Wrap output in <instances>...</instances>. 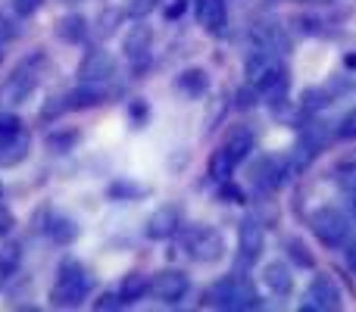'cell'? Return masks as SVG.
I'll use <instances>...</instances> for the list:
<instances>
[{"label": "cell", "instance_id": "6da1fadb", "mask_svg": "<svg viewBox=\"0 0 356 312\" xmlns=\"http://www.w3.org/2000/svg\"><path fill=\"white\" fill-rule=\"evenodd\" d=\"M309 231L319 238V244H325L328 250H341L350 244L353 234V215H347L338 206H319L309 213Z\"/></svg>", "mask_w": 356, "mask_h": 312}, {"label": "cell", "instance_id": "7a4b0ae2", "mask_svg": "<svg viewBox=\"0 0 356 312\" xmlns=\"http://www.w3.org/2000/svg\"><path fill=\"white\" fill-rule=\"evenodd\" d=\"M91 288H94L91 272H85L81 265H75V263H66L60 269V278H56L54 290H50V303L60 306V309L81 306L85 297L91 294Z\"/></svg>", "mask_w": 356, "mask_h": 312}, {"label": "cell", "instance_id": "3957f363", "mask_svg": "<svg viewBox=\"0 0 356 312\" xmlns=\"http://www.w3.org/2000/svg\"><path fill=\"white\" fill-rule=\"evenodd\" d=\"M244 72H247V81H250L253 88H259V91H266V88H269V85H275L278 79H284V75H288V69H284L282 56H278L275 50L257 47V50H250V54H247Z\"/></svg>", "mask_w": 356, "mask_h": 312}, {"label": "cell", "instance_id": "277c9868", "mask_svg": "<svg viewBox=\"0 0 356 312\" xmlns=\"http://www.w3.org/2000/svg\"><path fill=\"white\" fill-rule=\"evenodd\" d=\"M184 250L194 263H219L225 256V238H222L219 228H209V225H197L184 234Z\"/></svg>", "mask_w": 356, "mask_h": 312}, {"label": "cell", "instance_id": "5b68a950", "mask_svg": "<svg viewBox=\"0 0 356 312\" xmlns=\"http://www.w3.org/2000/svg\"><path fill=\"white\" fill-rule=\"evenodd\" d=\"M266 250V225L257 215H247L238 225V265H253Z\"/></svg>", "mask_w": 356, "mask_h": 312}, {"label": "cell", "instance_id": "8992f818", "mask_svg": "<svg viewBox=\"0 0 356 312\" xmlns=\"http://www.w3.org/2000/svg\"><path fill=\"white\" fill-rule=\"evenodd\" d=\"M291 175H294V172H291L288 159H282V156H259L250 169V178L259 194H272V190L282 188L284 181H291Z\"/></svg>", "mask_w": 356, "mask_h": 312}, {"label": "cell", "instance_id": "52a82bcc", "mask_svg": "<svg viewBox=\"0 0 356 312\" xmlns=\"http://www.w3.org/2000/svg\"><path fill=\"white\" fill-rule=\"evenodd\" d=\"M344 306V297H341L338 284L332 281L328 275H316L307 288V303H303V312H338Z\"/></svg>", "mask_w": 356, "mask_h": 312}, {"label": "cell", "instance_id": "ba28073f", "mask_svg": "<svg viewBox=\"0 0 356 312\" xmlns=\"http://www.w3.org/2000/svg\"><path fill=\"white\" fill-rule=\"evenodd\" d=\"M150 44H154V28L144 22L131 25V31L122 41V50H125V56H129L135 75H144L150 69Z\"/></svg>", "mask_w": 356, "mask_h": 312}, {"label": "cell", "instance_id": "9c48e42d", "mask_svg": "<svg viewBox=\"0 0 356 312\" xmlns=\"http://www.w3.org/2000/svg\"><path fill=\"white\" fill-rule=\"evenodd\" d=\"M188 290H191L188 275H184V272H178V269H163V272H156V275L150 278V294H154L156 300H163V303L184 300V294H188Z\"/></svg>", "mask_w": 356, "mask_h": 312}, {"label": "cell", "instance_id": "30bf717a", "mask_svg": "<svg viewBox=\"0 0 356 312\" xmlns=\"http://www.w3.org/2000/svg\"><path fill=\"white\" fill-rule=\"evenodd\" d=\"M113 72H116V60H113L104 47L88 50L79 63V79L81 81H104L106 85V81L113 79Z\"/></svg>", "mask_w": 356, "mask_h": 312}, {"label": "cell", "instance_id": "8fae6325", "mask_svg": "<svg viewBox=\"0 0 356 312\" xmlns=\"http://www.w3.org/2000/svg\"><path fill=\"white\" fill-rule=\"evenodd\" d=\"M38 88V72H29V69H19V72H13L10 79L3 81V88H0V104L3 106H16L22 104L25 97H29L31 91Z\"/></svg>", "mask_w": 356, "mask_h": 312}, {"label": "cell", "instance_id": "7c38bea8", "mask_svg": "<svg viewBox=\"0 0 356 312\" xmlns=\"http://www.w3.org/2000/svg\"><path fill=\"white\" fill-rule=\"evenodd\" d=\"M197 22L203 25V31L209 35H222L228 28V6L225 0H194Z\"/></svg>", "mask_w": 356, "mask_h": 312}, {"label": "cell", "instance_id": "4fadbf2b", "mask_svg": "<svg viewBox=\"0 0 356 312\" xmlns=\"http://www.w3.org/2000/svg\"><path fill=\"white\" fill-rule=\"evenodd\" d=\"M178 228H181V213H178V206H160L147 219L144 231H147L150 240H169L178 234Z\"/></svg>", "mask_w": 356, "mask_h": 312}, {"label": "cell", "instance_id": "5bb4252c", "mask_svg": "<svg viewBox=\"0 0 356 312\" xmlns=\"http://www.w3.org/2000/svg\"><path fill=\"white\" fill-rule=\"evenodd\" d=\"M250 35H253V41H257V47L275 50L278 56L291 54V35L278 22H259V25H253Z\"/></svg>", "mask_w": 356, "mask_h": 312}, {"label": "cell", "instance_id": "9a60e30c", "mask_svg": "<svg viewBox=\"0 0 356 312\" xmlns=\"http://www.w3.org/2000/svg\"><path fill=\"white\" fill-rule=\"evenodd\" d=\"M69 110H94V106L106 104V85L104 81H81L75 91L66 94Z\"/></svg>", "mask_w": 356, "mask_h": 312}, {"label": "cell", "instance_id": "2e32d148", "mask_svg": "<svg viewBox=\"0 0 356 312\" xmlns=\"http://www.w3.org/2000/svg\"><path fill=\"white\" fill-rule=\"evenodd\" d=\"M29 147H31V138L25 135L22 129L19 131H10V135H0V165H19L25 156H29Z\"/></svg>", "mask_w": 356, "mask_h": 312}, {"label": "cell", "instance_id": "e0dca14e", "mask_svg": "<svg viewBox=\"0 0 356 312\" xmlns=\"http://www.w3.org/2000/svg\"><path fill=\"white\" fill-rule=\"evenodd\" d=\"M263 284L269 294L291 297V290H294V272L284 263H269V265H263Z\"/></svg>", "mask_w": 356, "mask_h": 312}, {"label": "cell", "instance_id": "ac0fdd59", "mask_svg": "<svg viewBox=\"0 0 356 312\" xmlns=\"http://www.w3.org/2000/svg\"><path fill=\"white\" fill-rule=\"evenodd\" d=\"M222 147L228 150V156H232L234 163H244V159L253 154V147H257V135H253L247 125H234V129L225 135V144H222Z\"/></svg>", "mask_w": 356, "mask_h": 312}, {"label": "cell", "instance_id": "d6986e66", "mask_svg": "<svg viewBox=\"0 0 356 312\" xmlns=\"http://www.w3.org/2000/svg\"><path fill=\"white\" fill-rule=\"evenodd\" d=\"M175 88L184 94V97H191V100L203 97V94L209 91V72H207V69H200V66L184 69V72L175 79Z\"/></svg>", "mask_w": 356, "mask_h": 312}, {"label": "cell", "instance_id": "ffe728a7", "mask_svg": "<svg viewBox=\"0 0 356 312\" xmlns=\"http://www.w3.org/2000/svg\"><path fill=\"white\" fill-rule=\"evenodd\" d=\"M203 300H207V306H213V309H228L232 312L234 309V275L219 278V281L203 294Z\"/></svg>", "mask_w": 356, "mask_h": 312}, {"label": "cell", "instance_id": "44dd1931", "mask_svg": "<svg viewBox=\"0 0 356 312\" xmlns=\"http://www.w3.org/2000/svg\"><path fill=\"white\" fill-rule=\"evenodd\" d=\"M85 35H88V22L79 13H69V16H63L60 22H56V38L66 44H81Z\"/></svg>", "mask_w": 356, "mask_h": 312}, {"label": "cell", "instance_id": "7402d4cb", "mask_svg": "<svg viewBox=\"0 0 356 312\" xmlns=\"http://www.w3.org/2000/svg\"><path fill=\"white\" fill-rule=\"evenodd\" d=\"M47 234L54 244L69 247V244H75V238H79V225H75L69 215H54V219L47 222Z\"/></svg>", "mask_w": 356, "mask_h": 312}, {"label": "cell", "instance_id": "603a6c76", "mask_svg": "<svg viewBox=\"0 0 356 312\" xmlns=\"http://www.w3.org/2000/svg\"><path fill=\"white\" fill-rule=\"evenodd\" d=\"M284 256L291 259L294 269H303V272H313L316 269V256L300 238H288L284 240Z\"/></svg>", "mask_w": 356, "mask_h": 312}, {"label": "cell", "instance_id": "cb8c5ba5", "mask_svg": "<svg viewBox=\"0 0 356 312\" xmlns=\"http://www.w3.org/2000/svg\"><path fill=\"white\" fill-rule=\"evenodd\" d=\"M147 194H150L147 184L129 181V178H116V181L106 184V197H110V200H141V197H147Z\"/></svg>", "mask_w": 356, "mask_h": 312}, {"label": "cell", "instance_id": "d4e9b609", "mask_svg": "<svg viewBox=\"0 0 356 312\" xmlns=\"http://www.w3.org/2000/svg\"><path fill=\"white\" fill-rule=\"evenodd\" d=\"M234 159L228 156V150L225 147H219V150H213V156H209V163H207V175L213 178L216 184L219 181H228V178L234 175Z\"/></svg>", "mask_w": 356, "mask_h": 312}, {"label": "cell", "instance_id": "484cf974", "mask_svg": "<svg viewBox=\"0 0 356 312\" xmlns=\"http://www.w3.org/2000/svg\"><path fill=\"white\" fill-rule=\"evenodd\" d=\"M144 294H150V278L144 275V272H131V275H125L122 288H119L122 303H135V300H141Z\"/></svg>", "mask_w": 356, "mask_h": 312}, {"label": "cell", "instance_id": "4316f807", "mask_svg": "<svg viewBox=\"0 0 356 312\" xmlns=\"http://www.w3.org/2000/svg\"><path fill=\"white\" fill-rule=\"evenodd\" d=\"M322 150H316L313 144L307 141V138H300L297 141V147H294V154H291V159H288V165H291V172H294V178L300 175V172H307L309 165L316 163V156H319Z\"/></svg>", "mask_w": 356, "mask_h": 312}, {"label": "cell", "instance_id": "83f0119b", "mask_svg": "<svg viewBox=\"0 0 356 312\" xmlns=\"http://www.w3.org/2000/svg\"><path fill=\"white\" fill-rule=\"evenodd\" d=\"M332 100H334V97L328 94V88L309 85V88H303V94H300V110H303V113H319V110H325Z\"/></svg>", "mask_w": 356, "mask_h": 312}, {"label": "cell", "instance_id": "f1b7e54d", "mask_svg": "<svg viewBox=\"0 0 356 312\" xmlns=\"http://www.w3.org/2000/svg\"><path fill=\"white\" fill-rule=\"evenodd\" d=\"M47 150L50 154H69V150H75V144H79V131L66 129V131H54V135H47Z\"/></svg>", "mask_w": 356, "mask_h": 312}, {"label": "cell", "instance_id": "f546056e", "mask_svg": "<svg viewBox=\"0 0 356 312\" xmlns=\"http://www.w3.org/2000/svg\"><path fill=\"white\" fill-rule=\"evenodd\" d=\"M334 184H338L344 194L356 190V159H347V163L334 165Z\"/></svg>", "mask_w": 356, "mask_h": 312}, {"label": "cell", "instance_id": "4dcf8cb0", "mask_svg": "<svg viewBox=\"0 0 356 312\" xmlns=\"http://www.w3.org/2000/svg\"><path fill=\"white\" fill-rule=\"evenodd\" d=\"M259 88H253L250 81L247 85H241L238 91H234V110H241V113H250L253 106H259Z\"/></svg>", "mask_w": 356, "mask_h": 312}, {"label": "cell", "instance_id": "1f68e13d", "mask_svg": "<svg viewBox=\"0 0 356 312\" xmlns=\"http://www.w3.org/2000/svg\"><path fill=\"white\" fill-rule=\"evenodd\" d=\"M66 110H69V100L60 97V94H50V97L44 100V106H41V119L44 122H56Z\"/></svg>", "mask_w": 356, "mask_h": 312}, {"label": "cell", "instance_id": "d6a6232c", "mask_svg": "<svg viewBox=\"0 0 356 312\" xmlns=\"http://www.w3.org/2000/svg\"><path fill=\"white\" fill-rule=\"evenodd\" d=\"M216 197H219L222 203H241V206L247 203L244 188H238V184H234L232 178H228V181H219V190H216Z\"/></svg>", "mask_w": 356, "mask_h": 312}, {"label": "cell", "instance_id": "836d02e7", "mask_svg": "<svg viewBox=\"0 0 356 312\" xmlns=\"http://www.w3.org/2000/svg\"><path fill=\"white\" fill-rule=\"evenodd\" d=\"M160 3H163V0H125V16H131V19H147Z\"/></svg>", "mask_w": 356, "mask_h": 312}, {"label": "cell", "instance_id": "e575fe53", "mask_svg": "<svg viewBox=\"0 0 356 312\" xmlns=\"http://www.w3.org/2000/svg\"><path fill=\"white\" fill-rule=\"evenodd\" d=\"M122 19H125L122 10H104V13H100V19H97V31H100L104 38L113 35V31L119 28V22H122Z\"/></svg>", "mask_w": 356, "mask_h": 312}, {"label": "cell", "instance_id": "d590c367", "mask_svg": "<svg viewBox=\"0 0 356 312\" xmlns=\"http://www.w3.org/2000/svg\"><path fill=\"white\" fill-rule=\"evenodd\" d=\"M129 116H131V122H135L138 129H141V125L150 119V106H147V100H144V97H135V100H131V104H129Z\"/></svg>", "mask_w": 356, "mask_h": 312}, {"label": "cell", "instance_id": "8d00e7d4", "mask_svg": "<svg viewBox=\"0 0 356 312\" xmlns=\"http://www.w3.org/2000/svg\"><path fill=\"white\" fill-rule=\"evenodd\" d=\"M334 135H338L341 141H356V106L338 122V131H334Z\"/></svg>", "mask_w": 356, "mask_h": 312}, {"label": "cell", "instance_id": "74e56055", "mask_svg": "<svg viewBox=\"0 0 356 312\" xmlns=\"http://www.w3.org/2000/svg\"><path fill=\"white\" fill-rule=\"evenodd\" d=\"M44 0H13V13L16 16H35L38 10H41Z\"/></svg>", "mask_w": 356, "mask_h": 312}, {"label": "cell", "instance_id": "f35d334b", "mask_svg": "<svg viewBox=\"0 0 356 312\" xmlns=\"http://www.w3.org/2000/svg\"><path fill=\"white\" fill-rule=\"evenodd\" d=\"M119 306H125V303H122V297H119V294H104V297H100L97 303H94V309H97V312H106V309H119Z\"/></svg>", "mask_w": 356, "mask_h": 312}, {"label": "cell", "instance_id": "ab89813d", "mask_svg": "<svg viewBox=\"0 0 356 312\" xmlns=\"http://www.w3.org/2000/svg\"><path fill=\"white\" fill-rule=\"evenodd\" d=\"M19 129H22L19 116H13V113H0V135H10V131H19Z\"/></svg>", "mask_w": 356, "mask_h": 312}, {"label": "cell", "instance_id": "60d3db41", "mask_svg": "<svg viewBox=\"0 0 356 312\" xmlns=\"http://www.w3.org/2000/svg\"><path fill=\"white\" fill-rule=\"evenodd\" d=\"M294 25H300V31H307V35L322 31V19H316V16H303V19H297Z\"/></svg>", "mask_w": 356, "mask_h": 312}, {"label": "cell", "instance_id": "b9f144b4", "mask_svg": "<svg viewBox=\"0 0 356 312\" xmlns=\"http://www.w3.org/2000/svg\"><path fill=\"white\" fill-rule=\"evenodd\" d=\"M188 3H191V0H172V3H166L163 16H166V19H178L184 10H188Z\"/></svg>", "mask_w": 356, "mask_h": 312}, {"label": "cell", "instance_id": "7bdbcfd3", "mask_svg": "<svg viewBox=\"0 0 356 312\" xmlns=\"http://www.w3.org/2000/svg\"><path fill=\"white\" fill-rule=\"evenodd\" d=\"M13 225H16V219H13V213H10V209H3V206H0V238H6V234L13 231Z\"/></svg>", "mask_w": 356, "mask_h": 312}, {"label": "cell", "instance_id": "ee69618b", "mask_svg": "<svg viewBox=\"0 0 356 312\" xmlns=\"http://www.w3.org/2000/svg\"><path fill=\"white\" fill-rule=\"evenodd\" d=\"M344 256H347V269L356 275V240H350V244L344 247Z\"/></svg>", "mask_w": 356, "mask_h": 312}, {"label": "cell", "instance_id": "f6af8a7d", "mask_svg": "<svg viewBox=\"0 0 356 312\" xmlns=\"http://www.w3.org/2000/svg\"><path fill=\"white\" fill-rule=\"evenodd\" d=\"M19 263V247H3V265H16Z\"/></svg>", "mask_w": 356, "mask_h": 312}, {"label": "cell", "instance_id": "bcb514c9", "mask_svg": "<svg viewBox=\"0 0 356 312\" xmlns=\"http://www.w3.org/2000/svg\"><path fill=\"white\" fill-rule=\"evenodd\" d=\"M6 38H10V22H6V16L0 13V44H3Z\"/></svg>", "mask_w": 356, "mask_h": 312}, {"label": "cell", "instance_id": "7dc6e473", "mask_svg": "<svg viewBox=\"0 0 356 312\" xmlns=\"http://www.w3.org/2000/svg\"><path fill=\"white\" fill-rule=\"evenodd\" d=\"M347 206H350V215H353V222H356V190L347 194Z\"/></svg>", "mask_w": 356, "mask_h": 312}, {"label": "cell", "instance_id": "c3c4849f", "mask_svg": "<svg viewBox=\"0 0 356 312\" xmlns=\"http://www.w3.org/2000/svg\"><path fill=\"white\" fill-rule=\"evenodd\" d=\"M344 66L350 69V72H356V54H347V56H344Z\"/></svg>", "mask_w": 356, "mask_h": 312}, {"label": "cell", "instance_id": "681fc988", "mask_svg": "<svg viewBox=\"0 0 356 312\" xmlns=\"http://www.w3.org/2000/svg\"><path fill=\"white\" fill-rule=\"evenodd\" d=\"M0 200H3V184H0Z\"/></svg>", "mask_w": 356, "mask_h": 312}, {"label": "cell", "instance_id": "f907efd6", "mask_svg": "<svg viewBox=\"0 0 356 312\" xmlns=\"http://www.w3.org/2000/svg\"><path fill=\"white\" fill-rule=\"evenodd\" d=\"M0 63H3V50H0Z\"/></svg>", "mask_w": 356, "mask_h": 312}]
</instances>
